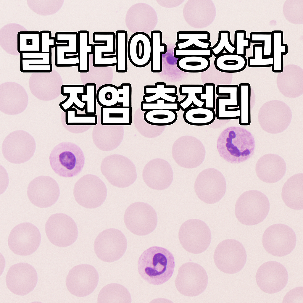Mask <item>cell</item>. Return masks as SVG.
Here are the masks:
<instances>
[{"label":"cell","instance_id":"obj_30","mask_svg":"<svg viewBox=\"0 0 303 303\" xmlns=\"http://www.w3.org/2000/svg\"><path fill=\"white\" fill-rule=\"evenodd\" d=\"M151 71L152 72H161L162 70V55L167 52V45L162 43V33L159 30L151 32Z\"/></svg>","mask_w":303,"mask_h":303},{"label":"cell","instance_id":"obj_28","mask_svg":"<svg viewBox=\"0 0 303 303\" xmlns=\"http://www.w3.org/2000/svg\"><path fill=\"white\" fill-rule=\"evenodd\" d=\"M131 297L128 289L117 283L107 285L102 288L97 298L98 303H130Z\"/></svg>","mask_w":303,"mask_h":303},{"label":"cell","instance_id":"obj_31","mask_svg":"<svg viewBox=\"0 0 303 303\" xmlns=\"http://www.w3.org/2000/svg\"><path fill=\"white\" fill-rule=\"evenodd\" d=\"M183 118L188 124L204 126L213 123L216 117L214 110L204 107L192 106L184 111Z\"/></svg>","mask_w":303,"mask_h":303},{"label":"cell","instance_id":"obj_4","mask_svg":"<svg viewBox=\"0 0 303 303\" xmlns=\"http://www.w3.org/2000/svg\"><path fill=\"white\" fill-rule=\"evenodd\" d=\"M270 203L267 197L257 190H249L243 193L235 204L236 217L241 224L253 225L262 222L268 215Z\"/></svg>","mask_w":303,"mask_h":303},{"label":"cell","instance_id":"obj_11","mask_svg":"<svg viewBox=\"0 0 303 303\" xmlns=\"http://www.w3.org/2000/svg\"><path fill=\"white\" fill-rule=\"evenodd\" d=\"M127 247L126 238L120 230L115 228L105 230L95 239L94 249L97 257L101 260L111 262L120 259Z\"/></svg>","mask_w":303,"mask_h":303},{"label":"cell","instance_id":"obj_34","mask_svg":"<svg viewBox=\"0 0 303 303\" xmlns=\"http://www.w3.org/2000/svg\"><path fill=\"white\" fill-rule=\"evenodd\" d=\"M100 117L101 122L113 120L115 125H130L132 122V107L119 106L108 108L101 107Z\"/></svg>","mask_w":303,"mask_h":303},{"label":"cell","instance_id":"obj_44","mask_svg":"<svg viewBox=\"0 0 303 303\" xmlns=\"http://www.w3.org/2000/svg\"><path fill=\"white\" fill-rule=\"evenodd\" d=\"M251 43H263V58L273 56V34L272 32H253L250 33Z\"/></svg>","mask_w":303,"mask_h":303},{"label":"cell","instance_id":"obj_25","mask_svg":"<svg viewBox=\"0 0 303 303\" xmlns=\"http://www.w3.org/2000/svg\"><path fill=\"white\" fill-rule=\"evenodd\" d=\"M175 46L178 49L197 48L209 49L210 34L207 31H179L176 34Z\"/></svg>","mask_w":303,"mask_h":303},{"label":"cell","instance_id":"obj_19","mask_svg":"<svg viewBox=\"0 0 303 303\" xmlns=\"http://www.w3.org/2000/svg\"><path fill=\"white\" fill-rule=\"evenodd\" d=\"M216 117L219 120L240 117L239 86L237 85H218L216 88Z\"/></svg>","mask_w":303,"mask_h":303},{"label":"cell","instance_id":"obj_1","mask_svg":"<svg viewBox=\"0 0 303 303\" xmlns=\"http://www.w3.org/2000/svg\"><path fill=\"white\" fill-rule=\"evenodd\" d=\"M175 260L172 254L167 249L153 246L144 251L138 263V273L149 283L162 284L171 277L174 270Z\"/></svg>","mask_w":303,"mask_h":303},{"label":"cell","instance_id":"obj_23","mask_svg":"<svg viewBox=\"0 0 303 303\" xmlns=\"http://www.w3.org/2000/svg\"><path fill=\"white\" fill-rule=\"evenodd\" d=\"M286 170V163L280 156L268 154L260 157L255 167L256 174L261 180L268 183L276 182L284 176Z\"/></svg>","mask_w":303,"mask_h":303},{"label":"cell","instance_id":"obj_47","mask_svg":"<svg viewBox=\"0 0 303 303\" xmlns=\"http://www.w3.org/2000/svg\"><path fill=\"white\" fill-rule=\"evenodd\" d=\"M179 101L175 103L165 102V100L159 99L154 102L146 103L144 101L141 103V109L143 112L155 109H167L178 111L180 110Z\"/></svg>","mask_w":303,"mask_h":303},{"label":"cell","instance_id":"obj_42","mask_svg":"<svg viewBox=\"0 0 303 303\" xmlns=\"http://www.w3.org/2000/svg\"><path fill=\"white\" fill-rule=\"evenodd\" d=\"M254 44L253 46V56L248 58L247 65L250 67H272L273 65V57L263 58V45Z\"/></svg>","mask_w":303,"mask_h":303},{"label":"cell","instance_id":"obj_50","mask_svg":"<svg viewBox=\"0 0 303 303\" xmlns=\"http://www.w3.org/2000/svg\"><path fill=\"white\" fill-rule=\"evenodd\" d=\"M119 97L118 103L120 106L132 107V88L130 83H123L117 86Z\"/></svg>","mask_w":303,"mask_h":303},{"label":"cell","instance_id":"obj_16","mask_svg":"<svg viewBox=\"0 0 303 303\" xmlns=\"http://www.w3.org/2000/svg\"><path fill=\"white\" fill-rule=\"evenodd\" d=\"M288 274L285 267L278 262L270 261L262 265L257 270L256 282L263 292L274 294L285 287L288 281Z\"/></svg>","mask_w":303,"mask_h":303},{"label":"cell","instance_id":"obj_37","mask_svg":"<svg viewBox=\"0 0 303 303\" xmlns=\"http://www.w3.org/2000/svg\"><path fill=\"white\" fill-rule=\"evenodd\" d=\"M61 92L63 96H67L66 98L59 104L61 107L63 104L67 103L66 111L74 107L78 110L83 111L86 106V103L81 101L79 95L86 93V88L83 85H65L61 87Z\"/></svg>","mask_w":303,"mask_h":303},{"label":"cell","instance_id":"obj_6","mask_svg":"<svg viewBox=\"0 0 303 303\" xmlns=\"http://www.w3.org/2000/svg\"><path fill=\"white\" fill-rule=\"evenodd\" d=\"M213 258L218 269L225 273L233 274L243 268L246 262L247 255L241 242L235 239H227L218 245Z\"/></svg>","mask_w":303,"mask_h":303},{"label":"cell","instance_id":"obj_38","mask_svg":"<svg viewBox=\"0 0 303 303\" xmlns=\"http://www.w3.org/2000/svg\"><path fill=\"white\" fill-rule=\"evenodd\" d=\"M238 86L239 124L249 125L251 123V85L248 83H241Z\"/></svg>","mask_w":303,"mask_h":303},{"label":"cell","instance_id":"obj_27","mask_svg":"<svg viewBox=\"0 0 303 303\" xmlns=\"http://www.w3.org/2000/svg\"><path fill=\"white\" fill-rule=\"evenodd\" d=\"M57 34L60 36V39L64 41L67 44L60 46L61 53V63L59 67H74L77 66L78 58L76 57L69 58L67 54L78 56V33L76 32H61Z\"/></svg>","mask_w":303,"mask_h":303},{"label":"cell","instance_id":"obj_13","mask_svg":"<svg viewBox=\"0 0 303 303\" xmlns=\"http://www.w3.org/2000/svg\"><path fill=\"white\" fill-rule=\"evenodd\" d=\"M41 241L38 228L28 222L19 224L11 231L8 240L9 249L15 254L28 256L35 252Z\"/></svg>","mask_w":303,"mask_h":303},{"label":"cell","instance_id":"obj_48","mask_svg":"<svg viewBox=\"0 0 303 303\" xmlns=\"http://www.w3.org/2000/svg\"><path fill=\"white\" fill-rule=\"evenodd\" d=\"M234 45L236 47L235 54L245 57L246 49H249L251 42L249 38L246 37L245 30H236L234 33Z\"/></svg>","mask_w":303,"mask_h":303},{"label":"cell","instance_id":"obj_46","mask_svg":"<svg viewBox=\"0 0 303 303\" xmlns=\"http://www.w3.org/2000/svg\"><path fill=\"white\" fill-rule=\"evenodd\" d=\"M204 86V93L196 94V97L205 103L204 107L214 110L216 107L215 85L214 83H206Z\"/></svg>","mask_w":303,"mask_h":303},{"label":"cell","instance_id":"obj_3","mask_svg":"<svg viewBox=\"0 0 303 303\" xmlns=\"http://www.w3.org/2000/svg\"><path fill=\"white\" fill-rule=\"evenodd\" d=\"M50 166L59 175L71 177L79 174L85 163V157L81 149L75 144L63 142L56 146L49 157Z\"/></svg>","mask_w":303,"mask_h":303},{"label":"cell","instance_id":"obj_45","mask_svg":"<svg viewBox=\"0 0 303 303\" xmlns=\"http://www.w3.org/2000/svg\"><path fill=\"white\" fill-rule=\"evenodd\" d=\"M86 93L79 95L80 101L86 103L85 114H94L96 113V85L95 83H88L85 85Z\"/></svg>","mask_w":303,"mask_h":303},{"label":"cell","instance_id":"obj_18","mask_svg":"<svg viewBox=\"0 0 303 303\" xmlns=\"http://www.w3.org/2000/svg\"><path fill=\"white\" fill-rule=\"evenodd\" d=\"M27 194L32 204L41 208H46L57 202L60 190L55 180L49 176L42 175L36 178L30 182Z\"/></svg>","mask_w":303,"mask_h":303},{"label":"cell","instance_id":"obj_21","mask_svg":"<svg viewBox=\"0 0 303 303\" xmlns=\"http://www.w3.org/2000/svg\"><path fill=\"white\" fill-rule=\"evenodd\" d=\"M93 44L92 64L94 67L116 66V57L106 58L104 54H115V33L113 32H94L92 35Z\"/></svg>","mask_w":303,"mask_h":303},{"label":"cell","instance_id":"obj_7","mask_svg":"<svg viewBox=\"0 0 303 303\" xmlns=\"http://www.w3.org/2000/svg\"><path fill=\"white\" fill-rule=\"evenodd\" d=\"M124 220L127 228L133 233L139 236L152 232L157 223L155 209L149 204L141 202L133 203L127 207Z\"/></svg>","mask_w":303,"mask_h":303},{"label":"cell","instance_id":"obj_33","mask_svg":"<svg viewBox=\"0 0 303 303\" xmlns=\"http://www.w3.org/2000/svg\"><path fill=\"white\" fill-rule=\"evenodd\" d=\"M204 86L202 84H181L179 88V92L185 97L179 101L180 109L184 111L192 106L204 107L205 103L199 100L196 94L204 93Z\"/></svg>","mask_w":303,"mask_h":303},{"label":"cell","instance_id":"obj_20","mask_svg":"<svg viewBox=\"0 0 303 303\" xmlns=\"http://www.w3.org/2000/svg\"><path fill=\"white\" fill-rule=\"evenodd\" d=\"M194 189L197 196L201 201L207 204H213L224 196L226 185L222 175H200L195 181Z\"/></svg>","mask_w":303,"mask_h":303},{"label":"cell","instance_id":"obj_22","mask_svg":"<svg viewBox=\"0 0 303 303\" xmlns=\"http://www.w3.org/2000/svg\"><path fill=\"white\" fill-rule=\"evenodd\" d=\"M128 54L130 63L137 67H143L150 62L151 40L146 33L138 32L130 38L128 44Z\"/></svg>","mask_w":303,"mask_h":303},{"label":"cell","instance_id":"obj_40","mask_svg":"<svg viewBox=\"0 0 303 303\" xmlns=\"http://www.w3.org/2000/svg\"><path fill=\"white\" fill-rule=\"evenodd\" d=\"M144 119L147 123L153 125L165 126L175 123L178 118L176 112L167 109L151 110L145 112Z\"/></svg>","mask_w":303,"mask_h":303},{"label":"cell","instance_id":"obj_36","mask_svg":"<svg viewBox=\"0 0 303 303\" xmlns=\"http://www.w3.org/2000/svg\"><path fill=\"white\" fill-rule=\"evenodd\" d=\"M272 32L273 38V65L271 67L272 71L273 72L281 73L283 70V55L288 53V45L283 43L282 31L273 30Z\"/></svg>","mask_w":303,"mask_h":303},{"label":"cell","instance_id":"obj_49","mask_svg":"<svg viewBox=\"0 0 303 303\" xmlns=\"http://www.w3.org/2000/svg\"><path fill=\"white\" fill-rule=\"evenodd\" d=\"M173 56L176 58L195 56L204 57L209 58L212 57L213 55L210 48L209 49L194 48L178 49L175 47L173 49Z\"/></svg>","mask_w":303,"mask_h":303},{"label":"cell","instance_id":"obj_39","mask_svg":"<svg viewBox=\"0 0 303 303\" xmlns=\"http://www.w3.org/2000/svg\"><path fill=\"white\" fill-rule=\"evenodd\" d=\"M209 58L204 57H184L178 58L176 62L178 68L187 72L199 73L207 70L210 65Z\"/></svg>","mask_w":303,"mask_h":303},{"label":"cell","instance_id":"obj_51","mask_svg":"<svg viewBox=\"0 0 303 303\" xmlns=\"http://www.w3.org/2000/svg\"><path fill=\"white\" fill-rule=\"evenodd\" d=\"M283 303H303V288L297 287L289 291L284 296Z\"/></svg>","mask_w":303,"mask_h":303},{"label":"cell","instance_id":"obj_12","mask_svg":"<svg viewBox=\"0 0 303 303\" xmlns=\"http://www.w3.org/2000/svg\"><path fill=\"white\" fill-rule=\"evenodd\" d=\"M45 232L50 241L61 247L70 246L78 235L77 225L74 220L65 214L58 213L51 216L45 224Z\"/></svg>","mask_w":303,"mask_h":303},{"label":"cell","instance_id":"obj_17","mask_svg":"<svg viewBox=\"0 0 303 303\" xmlns=\"http://www.w3.org/2000/svg\"><path fill=\"white\" fill-rule=\"evenodd\" d=\"M38 279L37 272L31 265L20 262L10 267L6 275V282L8 288L12 293L24 296L33 290Z\"/></svg>","mask_w":303,"mask_h":303},{"label":"cell","instance_id":"obj_14","mask_svg":"<svg viewBox=\"0 0 303 303\" xmlns=\"http://www.w3.org/2000/svg\"><path fill=\"white\" fill-rule=\"evenodd\" d=\"M107 194L105 184L96 177L82 178L76 183L73 189L76 201L83 207L88 209L101 206L105 201Z\"/></svg>","mask_w":303,"mask_h":303},{"label":"cell","instance_id":"obj_5","mask_svg":"<svg viewBox=\"0 0 303 303\" xmlns=\"http://www.w3.org/2000/svg\"><path fill=\"white\" fill-rule=\"evenodd\" d=\"M178 238L183 247L191 253L205 251L209 246L212 236L210 229L204 221L191 219L183 223L178 232Z\"/></svg>","mask_w":303,"mask_h":303},{"label":"cell","instance_id":"obj_8","mask_svg":"<svg viewBox=\"0 0 303 303\" xmlns=\"http://www.w3.org/2000/svg\"><path fill=\"white\" fill-rule=\"evenodd\" d=\"M296 238L293 230L283 224H276L268 227L262 238L264 248L269 253L281 257L290 253L294 249Z\"/></svg>","mask_w":303,"mask_h":303},{"label":"cell","instance_id":"obj_32","mask_svg":"<svg viewBox=\"0 0 303 303\" xmlns=\"http://www.w3.org/2000/svg\"><path fill=\"white\" fill-rule=\"evenodd\" d=\"M79 65L78 70L80 73L89 71V55L93 54V44L89 43V33L87 30L78 32Z\"/></svg>","mask_w":303,"mask_h":303},{"label":"cell","instance_id":"obj_10","mask_svg":"<svg viewBox=\"0 0 303 303\" xmlns=\"http://www.w3.org/2000/svg\"><path fill=\"white\" fill-rule=\"evenodd\" d=\"M36 148L33 137L23 130L13 131L5 138L2 145V152L8 161L21 164L29 160L33 156Z\"/></svg>","mask_w":303,"mask_h":303},{"label":"cell","instance_id":"obj_9","mask_svg":"<svg viewBox=\"0 0 303 303\" xmlns=\"http://www.w3.org/2000/svg\"><path fill=\"white\" fill-rule=\"evenodd\" d=\"M208 277L204 268L196 263L183 264L179 268L175 284L178 291L188 296H198L205 290Z\"/></svg>","mask_w":303,"mask_h":303},{"label":"cell","instance_id":"obj_41","mask_svg":"<svg viewBox=\"0 0 303 303\" xmlns=\"http://www.w3.org/2000/svg\"><path fill=\"white\" fill-rule=\"evenodd\" d=\"M210 48L215 57L224 53L235 54L236 47L231 41L230 32L226 30L219 31L217 41Z\"/></svg>","mask_w":303,"mask_h":303},{"label":"cell","instance_id":"obj_43","mask_svg":"<svg viewBox=\"0 0 303 303\" xmlns=\"http://www.w3.org/2000/svg\"><path fill=\"white\" fill-rule=\"evenodd\" d=\"M65 115L66 123L68 125H95L97 123L96 114H78L75 108L67 110Z\"/></svg>","mask_w":303,"mask_h":303},{"label":"cell","instance_id":"obj_24","mask_svg":"<svg viewBox=\"0 0 303 303\" xmlns=\"http://www.w3.org/2000/svg\"><path fill=\"white\" fill-rule=\"evenodd\" d=\"M282 199L288 207L295 210L303 209V175L298 174L289 178L281 192Z\"/></svg>","mask_w":303,"mask_h":303},{"label":"cell","instance_id":"obj_26","mask_svg":"<svg viewBox=\"0 0 303 303\" xmlns=\"http://www.w3.org/2000/svg\"><path fill=\"white\" fill-rule=\"evenodd\" d=\"M145 95L143 97L146 103L154 102L162 99L168 102L178 101L177 88L175 85H167L164 82H157L154 85H146L144 87Z\"/></svg>","mask_w":303,"mask_h":303},{"label":"cell","instance_id":"obj_2","mask_svg":"<svg viewBox=\"0 0 303 303\" xmlns=\"http://www.w3.org/2000/svg\"><path fill=\"white\" fill-rule=\"evenodd\" d=\"M255 142L250 132L239 128H228L218 138L217 148L223 159L231 163H239L253 155Z\"/></svg>","mask_w":303,"mask_h":303},{"label":"cell","instance_id":"obj_35","mask_svg":"<svg viewBox=\"0 0 303 303\" xmlns=\"http://www.w3.org/2000/svg\"><path fill=\"white\" fill-rule=\"evenodd\" d=\"M115 33L116 71L118 73L126 72L128 70V33L125 30H117Z\"/></svg>","mask_w":303,"mask_h":303},{"label":"cell","instance_id":"obj_15","mask_svg":"<svg viewBox=\"0 0 303 303\" xmlns=\"http://www.w3.org/2000/svg\"><path fill=\"white\" fill-rule=\"evenodd\" d=\"M99 280L98 273L92 266L82 264L75 266L69 271L66 284L69 291L80 297L88 295L97 286Z\"/></svg>","mask_w":303,"mask_h":303},{"label":"cell","instance_id":"obj_29","mask_svg":"<svg viewBox=\"0 0 303 303\" xmlns=\"http://www.w3.org/2000/svg\"><path fill=\"white\" fill-rule=\"evenodd\" d=\"M215 68L223 72L233 73L241 72L247 65L245 57L235 54L224 53L215 57L214 61Z\"/></svg>","mask_w":303,"mask_h":303}]
</instances>
